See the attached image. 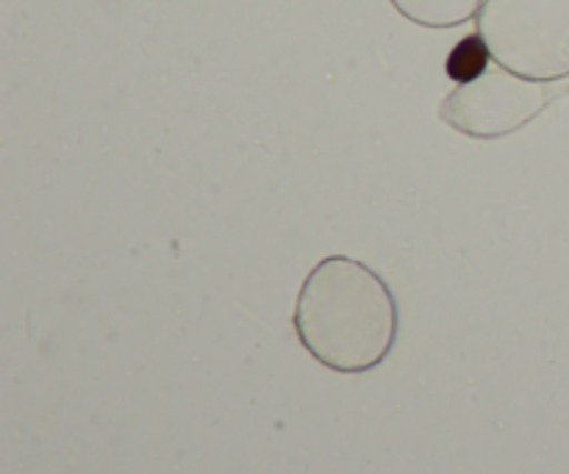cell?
Returning <instances> with one entry per match:
<instances>
[{
    "instance_id": "1",
    "label": "cell",
    "mask_w": 569,
    "mask_h": 474,
    "mask_svg": "<svg viewBox=\"0 0 569 474\" xmlns=\"http://www.w3.org/2000/svg\"><path fill=\"white\" fill-rule=\"evenodd\" d=\"M292 327L320 366L337 375H367L398 344V300L365 261L328 255L300 283Z\"/></svg>"
},
{
    "instance_id": "4",
    "label": "cell",
    "mask_w": 569,
    "mask_h": 474,
    "mask_svg": "<svg viewBox=\"0 0 569 474\" xmlns=\"http://www.w3.org/2000/svg\"><path fill=\"white\" fill-rule=\"evenodd\" d=\"M400 17L422 28H459L476 20L483 0H389Z\"/></svg>"
},
{
    "instance_id": "5",
    "label": "cell",
    "mask_w": 569,
    "mask_h": 474,
    "mask_svg": "<svg viewBox=\"0 0 569 474\" xmlns=\"http://www.w3.org/2000/svg\"><path fill=\"white\" fill-rule=\"evenodd\" d=\"M489 59H492L489 44L483 42L481 33L476 31L456 42L448 61H445V72H448L450 81H456V87H459V83H470L489 70Z\"/></svg>"
},
{
    "instance_id": "2",
    "label": "cell",
    "mask_w": 569,
    "mask_h": 474,
    "mask_svg": "<svg viewBox=\"0 0 569 474\" xmlns=\"http://www.w3.org/2000/svg\"><path fill=\"white\" fill-rule=\"evenodd\" d=\"M476 28L495 64L522 78H569V0H483Z\"/></svg>"
},
{
    "instance_id": "3",
    "label": "cell",
    "mask_w": 569,
    "mask_h": 474,
    "mask_svg": "<svg viewBox=\"0 0 569 474\" xmlns=\"http://www.w3.org/2000/svg\"><path fill=\"white\" fill-rule=\"evenodd\" d=\"M553 94L550 83L531 81L495 64L481 78L459 83L445 94L439 120L461 137L492 142L531 125L553 103Z\"/></svg>"
}]
</instances>
